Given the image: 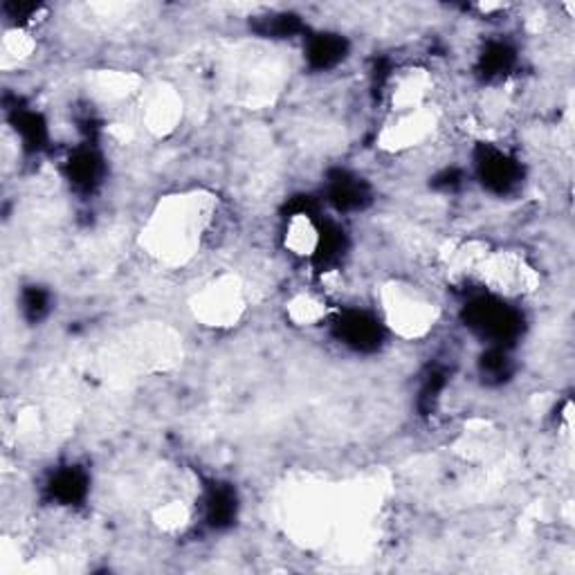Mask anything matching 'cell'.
I'll use <instances>...</instances> for the list:
<instances>
[{
	"mask_svg": "<svg viewBox=\"0 0 575 575\" xmlns=\"http://www.w3.org/2000/svg\"><path fill=\"white\" fill-rule=\"evenodd\" d=\"M216 221V203L207 194L167 196L152 214L142 241L149 254L169 263H187Z\"/></svg>",
	"mask_w": 575,
	"mask_h": 575,
	"instance_id": "6da1fadb",
	"label": "cell"
},
{
	"mask_svg": "<svg viewBox=\"0 0 575 575\" xmlns=\"http://www.w3.org/2000/svg\"><path fill=\"white\" fill-rule=\"evenodd\" d=\"M380 304L387 327L405 340L427 335L437 322V306L409 283H387Z\"/></svg>",
	"mask_w": 575,
	"mask_h": 575,
	"instance_id": "7a4b0ae2",
	"label": "cell"
},
{
	"mask_svg": "<svg viewBox=\"0 0 575 575\" xmlns=\"http://www.w3.org/2000/svg\"><path fill=\"white\" fill-rule=\"evenodd\" d=\"M194 315L205 327L225 329L238 322L245 302L243 288L236 276H218L194 298Z\"/></svg>",
	"mask_w": 575,
	"mask_h": 575,
	"instance_id": "3957f363",
	"label": "cell"
},
{
	"mask_svg": "<svg viewBox=\"0 0 575 575\" xmlns=\"http://www.w3.org/2000/svg\"><path fill=\"white\" fill-rule=\"evenodd\" d=\"M183 117V97L167 84H156L142 92V121L152 133H172Z\"/></svg>",
	"mask_w": 575,
	"mask_h": 575,
	"instance_id": "277c9868",
	"label": "cell"
},
{
	"mask_svg": "<svg viewBox=\"0 0 575 575\" xmlns=\"http://www.w3.org/2000/svg\"><path fill=\"white\" fill-rule=\"evenodd\" d=\"M435 124H437V117L427 106L398 115V119L382 130L380 144L389 152H402V149L416 147V144L425 142L431 135Z\"/></svg>",
	"mask_w": 575,
	"mask_h": 575,
	"instance_id": "5b68a950",
	"label": "cell"
},
{
	"mask_svg": "<svg viewBox=\"0 0 575 575\" xmlns=\"http://www.w3.org/2000/svg\"><path fill=\"white\" fill-rule=\"evenodd\" d=\"M429 90H431V77L427 70H420V68L402 70L398 77H393V86L389 90L391 108L398 115L425 108Z\"/></svg>",
	"mask_w": 575,
	"mask_h": 575,
	"instance_id": "8992f818",
	"label": "cell"
},
{
	"mask_svg": "<svg viewBox=\"0 0 575 575\" xmlns=\"http://www.w3.org/2000/svg\"><path fill=\"white\" fill-rule=\"evenodd\" d=\"M283 245L300 259L318 256L322 247V230L311 214H293L283 230Z\"/></svg>",
	"mask_w": 575,
	"mask_h": 575,
	"instance_id": "52a82bcc",
	"label": "cell"
},
{
	"mask_svg": "<svg viewBox=\"0 0 575 575\" xmlns=\"http://www.w3.org/2000/svg\"><path fill=\"white\" fill-rule=\"evenodd\" d=\"M329 315V306L324 300L315 295H298L288 304V318H291L298 327H315L324 322Z\"/></svg>",
	"mask_w": 575,
	"mask_h": 575,
	"instance_id": "ba28073f",
	"label": "cell"
},
{
	"mask_svg": "<svg viewBox=\"0 0 575 575\" xmlns=\"http://www.w3.org/2000/svg\"><path fill=\"white\" fill-rule=\"evenodd\" d=\"M35 48H37V43H35L30 30L12 28V30L6 32V39H3V57H6V61L21 64V61L32 57Z\"/></svg>",
	"mask_w": 575,
	"mask_h": 575,
	"instance_id": "9c48e42d",
	"label": "cell"
},
{
	"mask_svg": "<svg viewBox=\"0 0 575 575\" xmlns=\"http://www.w3.org/2000/svg\"><path fill=\"white\" fill-rule=\"evenodd\" d=\"M156 522L163 530L167 533H176L181 528L187 526L189 522V510L183 501H172V504H165L156 510Z\"/></svg>",
	"mask_w": 575,
	"mask_h": 575,
	"instance_id": "30bf717a",
	"label": "cell"
}]
</instances>
